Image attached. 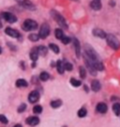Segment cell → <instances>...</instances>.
I'll return each instance as SVG.
<instances>
[{
	"mask_svg": "<svg viewBox=\"0 0 120 127\" xmlns=\"http://www.w3.org/2000/svg\"><path fill=\"white\" fill-rule=\"evenodd\" d=\"M84 54L87 56L88 59L90 60V62L92 63L93 66L95 67L97 71H103L104 65L102 64V61L100 59L99 53L95 51V49L89 45V44H85L84 45Z\"/></svg>",
	"mask_w": 120,
	"mask_h": 127,
	"instance_id": "cell-1",
	"label": "cell"
},
{
	"mask_svg": "<svg viewBox=\"0 0 120 127\" xmlns=\"http://www.w3.org/2000/svg\"><path fill=\"white\" fill-rule=\"evenodd\" d=\"M50 14L54 18V20L56 22V24L60 26V28H62V29H68V25L67 24V22H66V19L60 14L59 12H57L56 9H52L51 12H50Z\"/></svg>",
	"mask_w": 120,
	"mask_h": 127,
	"instance_id": "cell-2",
	"label": "cell"
},
{
	"mask_svg": "<svg viewBox=\"0 0 120 127\" xmlns=\"http://www.w3.org/2000/svg\"><path fill=\"white\" fill-rule=\"evenodd\" d=\"M105 39H106V42L108 44V46L111 49L115 50V51H118L120 49V41L115 35H113V34H107Z\"/></svg>",
	"mask_w": 120,
	"mask_h": 127,
	"instance_id": "cell-3",
	"label": "cell"
},
{
	"mask_svg": "<svg viewBox=\"0 0 120 127\" xmlns=\"http://www.w3.org/2000/svg\"><path fill=\"white\" fill-rule=\"evenodd\" d=\"M22 28L24 31H34L38 28V23L34 20L27 19L24 22V24H22Z\"/></svg>",
	"mask_w": 120,
	"mask_h": 127,
	"instance_id": "cell-4",
	"label": "cell"
},
{
	"mask_svg": "<svg viewBox=\"0 0 120 127\" xmlns=\"http://www.w3.org/2000/svg\"><path fill=\"white\" fill-rule=\"evenodd\" d=\"M51 32V28L48 24H43L40 28V32H39V36L41 39H45L46 37H48Z\"/></svg>",
	"mask_w": 120,
	"mask_h": 127,
	"instance_id": "cell-5",
	"label": "cell"
},
{
	"mask_svg": "<svg viewBox=\"0 0 120 127\" xmlns=\"http://www.w3.org/2000/svg\"><path fill=\"white\" fill-rule=\"evenodd\" d=\"M84 64H85V66H86V68H87V70L89 71V73L91 74L92 76H96L97 73H98V71H97L96 69H95V67L93 66L92 63L90 62V60L88 59V57L84 53Z\"/></svg>",
	"mask_w": 120,
	"mask_h": 127,
	"instance_id": "cell-6",
	"label": "cell"
},
{
	"mask_svg": "<svg viewBox=\"0 0 120 127\" xmlns=\"http://www.w3.org/2000/svg\"><path fill=\"white\" fill-rule=\"evenodd\" d=\"M71 42L73 43V48H74V52H75L76 57L77 58H80L81 55H82V47H81L80 41L76 37H73L71 39Z\"/></svg>",
	"mask_w": 120,
	"mask_h": 127,
	"instance_id": "cell-7",
	"label": "cell"
},
{
	"mask_svg": "<svg viewBox=\"0 0 120 127\" xmlns=\"http://www.w3.org/2000/svg\"><path fill=\"white\" fill-rule=\"evenodd\" d=\"M16 1L18 2V4H20L24 8H26L29 10H35L36 9V6L29 0H16Z\"/></svg>",
	"mask_w": 120,
	"mask_h": 127,
	"instance_id": "cell-8",
	"label": "cell"
},
{
	"mask_svg": "<svg viewBox=\"0 0 120 127\" xmlns=\"http://www.w3.org/2000/svg\"><path fill=\"white\" fill-rule=\"evenodd\" d=\"M1 15L3 17V19L6 20L9 24H13V23L17 22L16 16L14 15V14H12V13H10V12H3Z\"/></svg>",
	"mask_w": 120,
	"mask_h": 127,
	"instance_id": "cell-9",
	"label": "cell"
},
{
	"mask_svg": "<svg viewBox=\"0 0 120 127\" xmlns=\"http://www.w3.org/2000/svg\"><path fill=\"white\" fill-rule=\"evenodd\" d=\"M92 34L94 36L99 37V38H102V39H105L106 35H107V33L104 30H102L101 28H94L92 30Z\"/></svg>",
	"mask_w": 120,
	"mask_h": 127,
	"instance_id": "cell-10",
	"label": "cell"
},
{
	"mask_svg": "<svg viewBox=\"0 0 120 127\" xmlns=\"http://www.w3.org/2000/svg\"><path fill=\"white\" fill-rule=\"evenodd\" d=\"M40 93L38 91H32L29 95H28V101L30 102V103H37L39 100H40Z\"/></svg>",
	"mask_w": 120,
	"mask_h": 127,
	"instance_id": "cell-11",
	"label": "cell"
},
{
	"mask_svg": "<svg viewBox=\"0 0 120 127\" xmlns=\"http://www.w3.org/2000/svg\"><path fill=\"white\" fill-rule=\"evenodd\" d=\"M96 110L97 112H99L100 114H106L107 111H108V106H107V104H105L104 102H100V103L97 104Z\"/></svg>",
	"mask_w": 120,
	"mask_h": 127,
	"instance_id": "cell-12",
	"label": "cell"
},
{
	"mask_svg": "<svg viewBox=\"0 0 120 127\" xmlns=\"http://www.w3.org/2000/svg\"><path fill=\"white\" fill-rule=\"evenodd\" d=\"M25 123L30 126H36L40 123V118L37 116H31V117H28L26 119Z\"/></svg>",
	"mask_w": 120,
	"mask_h": 127,
	"instance_id": "cell-13",
	"label": "cell"
},
{
	"mask_svg": "<svg viewBox=\"0 0 120 127\" xmlns=\"http://www.w3.org/2000/svg\"><path fill=\"white\" fill-rule=\"evenodd\" d=\"M5 33H6L8 36H11V37H14V38L20 37V33L17 31V30H15V29H13V28L7 27L6 30H5Z\"/></svg>",
	"mask_w": 120,
	"mask_h": 127,
	"instance_id": "cell-14",
	"label": "cell"
},
{
	"mask_svg": "<svg viewBox=\"0 0 120 127\" xmlns=\"http://www.w3.org/2000/svg\"><path fill=\"white\" fill-rule=\"evenodd\" d=\"M90 8H92L93 10H100L102 8V5H101V0H92L90 2Z\"/></svg>",
	"mask_w": 120,
	"mask_h": 127,
	"instance_id": "cell-15",
	"label": "cell"
},
{
	"mask_svg": "<svg viewBox=\"0 0 120 127\" xmlns=\"http://www.w3.org/2000/svg\"><path fill=\"white\" fill-rule=\"evenodd\" d=\"M100 89H101V83L100 82V80L93 79L91 81V90L95 93H98L99 91H100Z\"/></svg>",
	"mask_w": 120,
	"mask_h": 127,
	"instance_id": "cell-16",
	"label": "cell"
},
{
	"mask_svg": "<svg viewBox=\"0 0 120 127\" xmlns=\"http://www.w3.org/2000/svg\"><path fill=\"white\" fill-rule=\"evenodd\" d=\"M56 67V70H57V73H58V74H60V75L64 74V72H65L64 64H63V61H62V60H57Z\"/></svg>",
	"mask_w": 120,
	"mask_h": 127,
	"instance_id": "cell-17",
	"label": "cell"
},
{
	"mask_svg": "<svg viewBox=\"0 0 120 127\" xmlns=\"http://www.w3.org/2000/svg\"><path fill=\"white\" fill-rule=\"evenodd\" d=\"M39 52H38V49L37 47H34L30 51V53H29V57H30V59L32 60V61H37V60L39 59Z\"/></svg>",
	"mask_w": 120,
	"mask_h": 127,
	"instance_id": "cell-18",
	"label": "cell"
},
{
	"mask_svg": "<svg viewBox=\"0 0 120 127\" xmlns=\"http://www.w3.org/2000/svg\"><path fill=\"white\" fill-rule=\"evenodd\" d=\"M62 104H63V102H62V100L61 99H56V100L51 101L50 106H51L52 108H58V107H60L61 106H62Z\"/></svg>",
	"mask_w": 120,
	"mask_h": 127,
	"instance_id": "cell-19",
	"label": "cell"
},
{
	"mask_svg": "<svg viewBox=\"0 0 120 127\" xmlns=\"http://www.w3.org/2000/svg\"><path fill=\"white\" fill-rule=\"evenodd\" d=\"M38 49V52H39V54L41 56H46V54L48 53V48L45 47V46H39V47H37Z\"/></svg>",
	"mask_w": 120,
	"mask_h": 127,
	"instance_id": "cell-20",
	"label": "cell"
},
{
	"mask_svg": "<svg viewBox=\"0 0 120 127\" xmlns=\"http://www.w3.org/2000/svg\"><path fill=\"white\" fill-rule=\"evenodd\" d=\"M16 86L18 88H25V87H27L28 86V82L25 80V79H17Z\"/></svg>",
	"mask_w": 120,
	"mask_h": 127,
	"instance_id": "cell-21",
	"label": "cell"
},
{
	"mask_svg": "<svg viewBox=\"0 0 120 127\" xmlns=\"http://www.w3.org/2000/svg\"><path fill=\"white\" fill-rule=\"evenodd\" d=\"M48 48L54 52V53H56V54H58L60 52V48L58 47V45H56V44H55V43H50Z\"/></svg>",
	"mask_w": 120,
	"mask_h": 127,
	"instance_id": "cell-22",
	"label": "cell"
},
{
	"mask_svg": "<svg viewBox=\"0 0 120 127\" xmlns=\"http://www.w3.org/2000/svg\"><path fill=\"white\" fill-rule=\"evenodd\" d=\"M69 83L71 84L73 87L78 88V87H80L81 85H82V81H81V80H79V79H75V78H73V77H72L71 79H69Z\"/></svg>",
	"mask_w": 120,
	"mask_h": 127,
	"instance_id": "cell-23",
	"label": "cell"
},
{
	"mask_svg": "<svg viewBox=\"0 0 120 127\" xmlns=\"http://www.w3.org/2000/svg\"><path fill=\"white\" fill-rule=\"evenodd\" d=\"M64 31H63V29L62 28H56V30H55V36L57 39H61L62 38V36H64Z\"/></svg>",
	"mask_w": 120,
	"mask_h": 127,
	"instance_id": "cell-24",
	"label": "cell"
},
{
	"mask_svg": "<svg viewBox=\"0 0 120 127\" xmlns=\"http://www.w3.org/2000/svg\"><path fill=\"white\" fill-rule=\"evenodd\" d=\"M113 111L115 113V115L119 117L120 116V103H115L113 105Z\"/></svg>",
	"mask_w": 120,
	"mask_h": 127,
	"instance_id": "cell-25",
	"label": "cell"
},
{
	"mask_svg": "<svg viewBox=\"0 0 120 127\" xmlns=\"http://www.w3.org/2000/svg\"><path fill=\"white\" fill-rule=\"evenodd\" d=\"M86 115H87V109L85 107H81L77 112V116L79 118H84V117H86Z\"/></svg>",
	"mask_w": 120,
	"mask_h": 127,
	"instance_id": "cell-26",
	"label": "cell"
},
{
	"mask_svg": "<svg viewBox=\"0 0 120 127\" xmlns=\"http://www.w3.org/2000/svg\"><path fill=\"white\" fill-rule=\"evenodd\" d=\"M63 64H64V69H65V71L71 72L72 70H73V65H72L71 63H69V62H68V61L64 60Z\"/></svg>",
	"mask_w": 120,
	"mask_h": 127,
	"instance_id": "cell-27",
	"label": "cell"
},
{
	"mask_svg": "<svg viewBox=\"0 0 120 127\" xmlns=\"http://www.w3.org/2000/svg\"><path fill=\"white\" fill-rule=\"evenodd\" d=\"M49 79H50V74L48 72L43 71L40 74V79L41 81H47Z\"/></svg>",
	"mask_w": 120,
	"mask_h": 127,
	"instance_id": "cell-28",
	"label": "cell"
},
{
	"mask_svg": "<svg viewBox=\"0 0 120 127\" xmlns=\"http://www.w3.org/2000/svg\"><path fill=\"white\" fill-rule=\"evenodd\" d=\"M79 75H80V78L82 79H84L86 78V69L83 65H81L79 67Z\"/></svg>",
	"mask_w": 120,
	"mask_h": 127,
	"instance_id": "cell-29",
	"label": "cell"
},
{
	"mask_svg": "<svg viewBox=\"0 0 120 127\" xmlns=\"http://www.w3.org/2000/svg\"><path fill=\"white\" fill-rule=\"evenodd\" d=\"M71 37L70 36H62V38H61V42L64 44V45H68V44H69L70 42H71Z\"/></svg>",
	"mask_w": 120,
	"mask_h": 127,
	"instance_id": "cell-30",
	"label": "cell"
},
{
	"mask_svg": "<svg viewBox=\"0 0 120 127\" xmlns=\"http://www.w3.org/2000/svg\"><path fill=\"white\" fill-rule=\"evenodd\" d=\"M28 39L30 40V41H32V42H37V41H39V39H40V36H39V35L32 33V34H30L28 36Z\"/></svg>",
	"mask_w": 120,
	"mask_h": 127,
	"instance_id": "cell-31",
	"label": "cell"
},
{
	"mask_svg": "<svg viewBox=\"0 0 120 127\" xmlns=\"http://www.w3.org/2000/svg\"><path fill=\"white\" fill-rule=\"evenodd\" d=\"M42 110H43V108H42V107L40 105H37V106L33 107V112L35 114H40L42 112Z\"/></svg>",
	"mask_w": 120,
	"mask_h": 127,
	"instance_id": "cell-32",
	"label": "cell"
},
{
	"mask_svg": "<svg viewBox=\"0 0 120 127\" xmlns=\"http://www.w3.org/2000/svg\"><path fill=\"white\" fill-rule=\"evenodd\" d=\"M26 107H27V106H26V104H21L20 106H19V107H18V109H17V111L19 112V113H22V112H24L25 109H26Z\"/></svg>",
	"mask_w": 120,
	"mask_h": 127,
	"instance_id": "cell-33",
	"label": "cell"
},
{
	"mask_svg": "<svg viewBox=\"0 0 120 127\" xmlns=\"http://www.w3.org/2000/svg\"><path fill=\"white\" fill-rule=\"evenodd\" d=\"M0 122L2 123H4V124H7V123H8V119H7L4 115H2V114H0Z\"/></svg>",
	"mask_w": 120,
	"mask_h": 127,
	"instance_id": "cell-34",
	"label": "cell"
},
{
	"mask_svg": "<svg viewBox=\"0 0 120 127\" xmlns=\"http://www.w3.org/2000/svg\"><path fill=\"white\" fill-rule=\"evenodd\" d=\"M83 88H84V92H85L86 94H88V93H89V91H90V89L88 88V86L86 85V84H84V85H83Z\"/></svg>",
	"mask_w": 120,
	"mask_h": 127,
	"instance_id": "cell-35",
	"label": "cell"
},
{
	"mask_svg": "<svg viewBox=\"0 0 120 127\" xmlns=\"http://www.w3.org/2000/svg\"><path fill=\"white\" fill-rule=\"evenodd\" d=\"M109 5H110L111 7H115V6H116V1H115V0H110V1H109Z\"/></svg>",
	"mask_w": 120,
	"mask_h": 127,
	"instance_id": "cell-36",
	"label": "cell"
},
{
	"mask_svg": "<svg viewBox=\"0 0 120 127\" xmlns=\"http://www.w3.org/2000/svg\"><path fill=\"white\" fill-rule=\"evenodd\" d=\"M56 62H54V61H52V62H51V66H52V67H54V66H56Z\"/></svg>",
	"mask_w": 120,
	"mask_h": 127,
	"instance_id": "cell-37",
	"label": "cell"
},
{
	"mask_svg": "<svg viewBox=\"0 0 120 127\" xmlns=\"http://www.w3.org/2000/svg\"><path fill=\"white\" fill-rule=\"evenodd\" d=\"M21 126H22L21 124H16V125H15V127H21Z\"/></svg>",
	"mask_w": 120,
	"mask_h": 127,
	"instance_id": "cell-38",
	"label": "cell"
},
{
	"mask_svg": "<svg viewBox=\"0 0 120 127\" xmlns=\"http://www.w3.org/2000/svg\"><path fill=\"white\" fill-rule=\"evenodd\" d=\"M2 52V49H1V47H0V53Z\"/></svg>",
	"mask_w": 120,
	"mask_h": 127,
	"instance_id": "cell-39",
	"label": "cell"
},
{
	"mask_svg": "<svg viewBox=\"0 0 120 127\" xmlns=\"http://www.w3.org/2000/svg\"><path fill=\"white\" fill-rule=\"evenodd\" d=\"M72 1H75V2H78V1H79V0H72Z\"/></svg>",
	"mask_w": 120,
	"mask_h": 127,
	"instance_id": "cell-40",
	"label": "cell"
},
{
	"mask_svg": "<svg viewBox=\"0 0 120 127\" xmlns=\"http://www.w3.org/2000/svg\"><path fill=\"white\" fill-rule=\"evenodd\" d=\"M1 26H2V24H1V23H0V28H1Z\"/></svg>",
	"mask_w": 120,
	"mask_h": 127,
	"instance_id": "cell-41",
	"label": "cell"
},
{
	"mask_svg": "<svg viewBox=\"0 0 120 127\" xmlns=\"http://www.w3.org/2000/svg\"><path fill=\"white\" fill-rule=\"evenodd\" d=\"M119 117H120V116H119Z\"/></svg>",
	"mask_w": 120,
	"mask_h": 127,
	"instance_id": "cell-42",
	"label": "cell"
}]
</instances>
